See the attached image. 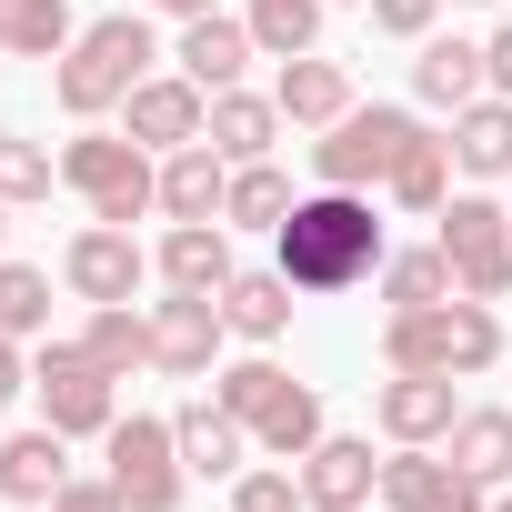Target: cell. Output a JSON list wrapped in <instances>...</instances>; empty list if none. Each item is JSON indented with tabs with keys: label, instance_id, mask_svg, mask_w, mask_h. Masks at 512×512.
Masks as SVG:
<instances>
[{
	"label": "cell",
	"instance_id": "cell-9",
	"mask_svg": "<svg viewBox=\"0 0 512 512\" xmlns=\"http://www.w3.org/2000/svg\"><path fill=\"white\" fill-rule=\"evenodd\" d=\"M101 442H111V482H121V502H131V512H181L191 462H181V432H171L161 412H121Z\"/></svg>",
	"mask_w": 512,
	"mask_h": 512
},
{
	"label": "cell",
	"instance_id": "cell-10",
	"mask_svg": "<svg viewBox=\"0 0 512 512\" xmlns=\"http://www.w3.org/2000/svg\"><path fill=\"white\" fill-rule=\"evenodd\" d=\"M382 502H392V512H492V492H482L452 452H432V442H392Z\"/></svg>",
	"mask_w": 512,
	"mask_h": 512
},
{
	"label": "cell",
	"instance_id": "cell-22",
	"mask_svg": "<svg viewBox=\"0 0 512 512\" xmlns=\"http://www.w3.org/2000/svg\"><path fill=\"white\" fill-rule=\"evenodd\" d=\"M71 482V432H11V442H0V502H51Z\"/></svg>",
	"mask_w": 512,
	"mask_h": 512
},
{
	"label": "cell",
	"instance_id": "cell-16",
	"mask_svg": "<svg viewBox=\"0 0 512 512\" xmlns=\"http://www.w3.org/2000/svg\"><path fill=\"white\" fill-rule=\"evenodd\" d=\"M151 272H161V292H221L231 282V221H171Z\"/></svg>",
	"mask_w": 512,
	"mask_h": 512
},
{
	"label": "cell",
	"instance_id": "cell-19",
	"mask_svg": "<svg viewBox=\"0 0 512 512\" xmlns=\"http://www.w3.org/2000/svg\"><path fill=\"white\" fill-rule=\"evenodd\" d=\"M221 201H231V161L211 141L161 151V221H221Z\"/></svg>",
	"mask_w": 512,
	"mask_h": 512
},
{
	"label": "cell",
	"instance_id": "cell-14",
	"mask_svg": "<svg viewBox=\"0 0 512 512\" xmlns=\"http://www.w3.org/2000/svg\"><path fill=\"white\" fill-rule=\"evenodd\" d=\"M382 492V462H372V442H352V432H322L312 452H302V502L312 512H362Z\"/></svg>",
	"mask_w": 512,
	"mask_h": 512
},
{
	"label": "cell",
	"instance_id": "cell-41",
	"mask_svg": "<svg viewBox=\"0 0 512 512\" xmlns=\"http://www.w3.org/2000/svg\"><path fill=\"white\" fill-rule=\"evenodd\" d=\"M0 241H11V201H0Z\"/></svg>",
	"mask_w": 512,
	"mask_h": 512
},
{
	"label": "cell",
	"instance_id": "cell-26",
	"mask_svg": "<svg viewBox=\"0 0 512 512\" xmlns=\"http://www.w3.org/2000/svg\"><path fill=\"white\" fill-rule=\"evenodd\" d=\"M71 41H81L71 0H0V51L11 61H61Z\"/></svg>",
	"mask_w": 512,
	"mask_h": 512
},
{
	"label": "cell",
	"instance_id": "cell-21",
	"mask_svg": "<svg viewBox=\"0 0 512 512\" xmlns=\"http://www.w3.org/2000/svg\"><path fill=\"white\" fill-rule=\"evenodd\" d=\"M452 171H472V181H512V101H502V91H482V101L452 111Z\"/></svg>",
	"mask_w": 512,
	"mask_h": 512
},
{
	"label": "cell",
	"instance_id": "cell-18",
	"mask_svg": "<svg viewBox=\"0 0 512 512\" xmlns=\"http://www.w3.org/2000/svg\"><path fill=\"white\" fill-rule=\"evenodd\" d=\"M272 131H282V101H272V91H241V81H231V91H211L201 141H211L231 171H241V161H272Z\"/></svg>",
	"mask_w": 512,
	"mask_h": 512
},
{
	"label": "cell",
	"instance_id": "cell-6",
	"mask_svg": "<svg viewBox=\"0 0 512 512\" xmlns=\"http://www.w3.org/2000/svg\"><path fill=\"white\" fill-rule=\"evenodd\" d=\"M412 131H422L412 111H392V101H372V111H362V101H352V111H342L322 141H312L322 191H372V181H392V161L412 151Z\"/></svg>",
	"mask_w": 512,
	"mask_h": 512
},
{
	"label": "cell",
	"instance_id": "cell-39",
	"mask_svg": "<svg viewBox=\"0 0 512 512\" xmlns=\"http://www.w3.org/2000/svg\"><path fill=\"white\" fill-rule=\"evenodd\" d=\"M482 61H492V91H502V101H512V21H502V31H492V41H482Z\"/></svg>",
	"mask_w": 512,
	"mask_h": 512
},
{
	"label": "cell",
	"instance_id": "cell-38",
	"mask_svg": "<svg viewBox=\"0 0 512 512\" xmlns=\"http://www.w3.org/2000/svg\"><path fill=\"white\" fill-rule=\"evenodd\" d=\"M21 392H31V362H21V342H11V332H0V412H11Z\"/></svg>",
	"mask_w": 512,
	"mask_h": 512
},
{
	"label": "cell",
	"instance_id": "cell-40",
	"mask_svg": "<svg viewBox=\"0 0 512 512\" xmlns=\"http://www.w3.org/2000/svg\"><path fill=\"white\" fill-rule=\"evenodd\" d=\"M141 11H171V21H201V11H211V0H141Z\"/></svg>",
	"mask_w": 512,
	"mask_h": 512
},
{
	"label": "cell",
	"instance_id": "cell-3",
	"mask_svg": "<svg viewBox=\"0 0 512 512\" xmlns=\"http://www.w3.org/2000/svg\"><path fill=\"white\" fill-rule=\"evenodd\" d=\"M382 362H392V372H442V382H472V372H492V362H502V322H492V302L452 292V302L392 312V322H382Z\"/></svg>",
	"mask_w": 512,
	"mask_h": 512
},
{
	"label": "cell",
	"instance_id": "cell-34",
	"mask_svg": "<svg viewBox=\"0 0 512 512\" xmlns=\"http://www.w3.org/2000/svg\"><path fill=\"white\" fill-rule=\"evenodd\" d=\"M51 181H61V161L41 151V141H21V131H0V201H51Z\"/></svg>",
	"mask_w": 512,
	"mask_h": 512
},
{
	"label": "cell",
	"instance_id": "cell-25",
	"mask_svg": "<svg viewBox=\"0 0 512 512\" xmlns=\"http://www.w3.org/2000/svg\"><path fill=\"white\" fill-rule=\"evenodd\" d=\"M221 322H231L251 352H272V342L292 332V282H282V272H231V282H221Z\"/></svg>",
	"mask_w": 512,
	"mask_h": 512
},
{
	"label": "cell",
	"instance_id": "cell-43",
	"mask_svg": "<svg viewBox=\"0 0 512 512\" xmlns=\"http://www.w3.org/2000/svg\"><path fill=\"white\" fill-rule=\"evenodd\" d=\"M362 512H372V502H362ZM382 512H392V502H382Z\"/></svg>",
	"mask_w": 512,
	"mask_h": 512
},
{
	"label": "cell",
	"instance_id": "cell-24",
	"mask_svg": "<svg viewBox=\"0 0 512 512\" xmlns=\"http://www.w3.org/2000/svg\"><path fill=\"white\" fill-rule=\"evenodd\" d=\"M272 101H282V121H302V131H332L342 111H352V71L342 61H282V81H272Z\"/></svg>",
	"mask_w": 512,
	"mask_h": 512
},
{
	"label": "cell",
	"instance_id": "cell-15",
	"mask_svg": "<svg viewBox=\"0 0 512 512\" xmlns=\"http://www.w3.org/2000/svg\"><path fill=\"white\" fill-rule=\"evenodd\" d=\"M171 432H181V462L201 472V482H241V462H251V432H241V412L211 392V402H181L171 412Z\"/></svg>",
	"mask_w": 512,
	"mask_h": 512
},
{
	"label": "cell",
	"instance_id": "cell-37",
	"mask_svg": "<svg viewBox=\"0 0 512 512\" xmlns=\"http://www.w3.org/2000/svg\"><path fill=\"white\" fill-rule=\"evenodd\" d=\"M51 512H131V502H121V482H61Z\"/></svg>",
	"mask_w": 512,
	"mask_h": 512
},
{
	"label": "cell",
	"instance_id": "cell-1",
	"mask_svg": "<svg viewBox=\"0 0 512 512\" xmlns=\"http://www.w3.org/2000/svg\"><path fill=\"white\" fill-rule=\"evenodd\" d=\"M272 251H282V282L292 292H352V282H372L382 272V221H372V191H312V201H292V221L272 231Z\"/></svg>",
	"mask_w": 512,
	"mask_h": 512
},
{
	"label": "cell",
	"instance_id": "cell-42",
	"mask_svg": "<svg viewBox=\"0 0 512 512\" xmlns=\"http://www.w3.org/2000/svg\"><path fill=\"white\" fill-rule=\"evenodd\" d=\"M492 512H512V492H502V502H492Z\"/></svg>",
	"mask_w": 512,
	"mask_h": 512
},
{
	"label": "cell",
	"instance_id": "cell-7",
	"mask_svg": "<svg viewBox=\"0 0 512 512\" xmlns=\"http://www.w3.org/2000/svg\"><path fill=\"white\" fill-rule=\"evenodd\" d=\"M31 392H41V422L71 432V442H91V432L121 422V372L91 362V342H51V352L31 362Z\"/></svg>",
	"mask_w": 512,
	"mask_h": 512
},
{
	"label": "cell",
	"instance_id": "cell-2",
	"mask_svg": "<svg viewBox=\"0 0 512 512\" xmlns=\"http://www.w3.org/2000/svg\"><path fill=\"white\" fill-rule=\"evenodd\" d=\"M151 61H161L151 21H141V11H111V21H81V41L61 51L51 91H61V111H71V121H101V111H121V101L151 81Z\"/></svg>",
	"mask_w": 512,
	"mask_h": 512
},
{
	"label": "cell",
	"instance_id": "cell-33",
	"mask_svg": "<svg viewBox=\"0 0 512 512\" xmlns=\"http://www.w3.org/2000/svg\"><path fill=\"white\" fill-rule=\"evenodd\" d=\"M0 332H11V342L51 332V272H31V262H0Z\"/></svg>",
	"mask_w": 512,
	"mask_h": 512
},
{
	"label": "cell",
	"instance_id": "cell-5",
	"mask_svg": "<svg viewBox=\"0 0 512 512\" xmlns=\"http://www.w3.org/2000/svg\"><path fill=\"white\" fill-rule=\"evenodd\" d=\"M61 181L91 201V221H151L161 211V171H151V151L131 141V131H81V141H61Z\"/></svg>",
	"mask_w": 512,
	"mask_h": 512
},
{
	"label": "cell",
	"instance_id": "cell-28",
	"mask_svg": "<svg viewBox=\"0 0 512 512\" xmlns=\"http://www.w3.org/2000/svg\"><path fill=\"white\" fill-rule=\"evenodd\" d=\"M402 211H442L452 201V131H412V151L392 161V181H382Z\"/></svg>",
	"mask_w": 512,
	"mask_h": 512
},
{
	"label": "cell",
	"instance_id": "cell-36",
	"mask_svg": "<svg viewBox=\"0 0 512 512\" xmlns=\"http://www.w3.org/2000/svg\"><path fill=\"white\" fill-rule=\"evenodd\" d=\"M362 11H372V31H392V41H432L442 0H362Z\"/></svg>",
	"mask_w": 512,
	"mask_h": 512
},
{
	"label": "cell",
	"instance_id": "cell-11",
	"mask_svg": "<svg viewBox=\"0 0 512 512\" xmlns=\"http://www.w3.org/2000/svg\"><path fill=\"white\" fill-rule=\"evenodd\" d=\"M221 292H171V302H151V372H171V382H201L211 362H221Z\"/></svg>",
	"mask_w": 512,
	"mask_h": 512
},
{
	"label": "cell",
	"instance_id": "cell-13",
	"mask_svg": "<svg viewBox=\"0 0 512 512\" xmlns=\"http://www.w3.org/2000/svg\"><path fill=\"white\" fill-rule=\"evenodd\" d=\"M201 121H211V91H201L191 71H151V81L121 101V131H131L141 151H191Z\"/></svg>",
	"mask_w": 512,
	"mask_h": 512
},
{
	"label": "cell",
	"instance_id": "cell-23",
	"mask_svg": "<svg viewBox=\"0 0 512 512\" xmlns=\"http://www.w3.org/2000/svg\"><path fill=\"white\" fill-rule=\"evenodd\" d=\"M412 91L432 101V111H462V101H482L492 91V61H482V41H422V61H412Z\"/></svg>",
	"mask_w": 512,
	"mask_h": 512
},
{
	"label": "cell",
	"instance_id": "cell-27",
	"mask_svg": "<svg viewBox=\"0 0 512 512\" xmlns=\"http://www.w3.org/2000/svg\"><path fill=\"white\" fill-rule=\"evenodd\" d=\"M442 452H452L482 492H502V482H512V412H492V402H482V412H462V422L442 432Z\"/></svg>",
	"mask_w": 512,
	"mask_h": 512
},
{
	"label": "cell",
	"instance_id": "cell-32",
	"mask_svg": "<svg viewBox=\"0 0 512 512\" xmlns=\"http://www.w3.org/2000/svg\"><path fill=\"white\" fill-rule=\"evenodd\" d=\"M251 41H262L272 61H302L322 41V0H251Z\"/></svg>",
	"mask_w": 512,
	"mask_h": 512
},
{
	"label": "cell",
	"instance_id": "cell-29",
	"mask_svg": "<svg viewBox=\"0 0 512 512\" xmlns=\"http://www.w3.org/2000/svg\"><path fill=\"white\" fill-rule=\"evenodd\" d=\"M462 282H452V251L432 241V251H382V302L392 312H422V302H452Z\"/></svg>",
	"mask_w": 512,
	"mask_h": 512
},
{
	"label": "cell",
	"instance_id": "cell-12",
	"mask_svg": "<svg viewBox=\"0 0 512 512\" xmlns=\"http://www.w3.org/2000/svg\"><path fill=\"white\" fill-rule=\"evenodd\" d=\"M61 282L101 312V302H131L141 282H151V251L121 231V221H91V231H71V251H61Z\"/></svg>",
	"mask_w": 512,
	"mask_h": 512
},
{
	"label": "cell",
	"instance_id": "cell-30",
	"mask_svg": "<svg viewBox=\"0 0 512 512\" xmlns=\"http://www.w3.org/2000/svg\"><path fill=\"white\" fill-rule=\"evenodd\" d=\"M292 201H302V191H292L272 161H241V171H231V201H221V221H241V231H282V221H292Z\"/></svg>",
	"mask_w": 512,
	"mask_h": 512
},
{
	"label": "cell",
	"instance_id": "cell-8",
	"mask_svg": "<svg viewBox=\"0 0 512 512\" xmlns=\"http://www.w3.org/2000/svg\"><path fill=\"white\" fill-rule=\"evenodd\" d=\"M432 221H442V251H452V282L472 302H502L512 292V211L492 191H452Z\"/></svg>",
	"mask_w": 512,
	"mask_h": 512
},
{
	"label": "cell",
	"instance_id": "cell-17",
	"mask_svg": "<svg viewBox=\"0 0 512 512\" xmlns=\"http://www.w3.org/2000/svg\"><path fill=\"white\" fill-rule=\"evenodd\" d=\"M372 412H382V432H392V442H442V432L462 422V402H452V382H442V372H392V382L372 392Z\"/></svg>",
	"mask_w": 512,
	"mask_h": 512
},
{
	"label": "cell",
	"instance_id": "cell-31",
	"mask_svg": "<svg viewBox=\"0 0 512 512\" xmlns=\"http://www.w3.org/2000/svg\"><path fill=\"white\" fill-rule=\"evenodd\" d=\"M81 342H91V362H111L121 382H131V372H151V312H131V302H101Z\"/></svg>",
	"mask_w": 512,
	"mask_h": 512
},
{
	"label": "cell",
	"instance_id": "cell-35",
	"mask_svg": "<svg viewBox=\"0 0 512 512\" xmlns=\"http://www.w3.org/2000/svg\"><path fill=\"white\" fill-rule=\"evenodd\" d=\"M231 512H312V502H302V472H241Z\"/></svg>",
	"mask_w": 512,
	"mask_h": 512
},
{
	"label": "cell",
	"instance_id": "cell-4",
	"mask_svg": "<svg viewBox=\"0 0 512 512\" xmlns=\"http://www.w3.org/2000/svg\"><path fill=\"white\" fill-rule=\"evenodd\" d=\"M211 382H221V402L241 412L251 452H272V462H302V452L322 442V392H312V382H292L272 352H251V362H231V372H211Z\"/></svg>",
	"mask_w": 512,
	"mask_h": 512
},
{
	"label": "cell",
	"instance_id": "cell-20",
	"mask_svg": "<svg viewBox=\"0 0 512 512\" xmlns=\"http://www.w3.org/2000/svg\"><path fill=\"white\" fill-rule=\"evenodd\" d=\"M251 51H262V41H251V21H221V11H201V21H181V41H171V61H181V71H191L201 91H231Z\"/></svg>",
	"mask_w": 512,
	"mask_h": 512
}]
</instances>
